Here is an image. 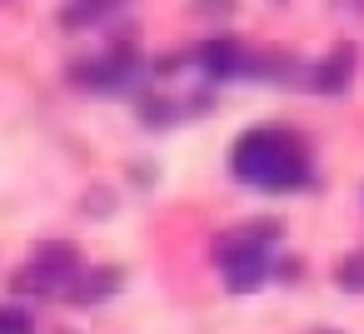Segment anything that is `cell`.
<instances>
[{"mask_svg":"<svg viewBox=\"0 0 364 334\" xmlns=\"http://www.w3.org/2000/svg\"><path fill=\"white\" fill-rule=\"evenodd\" d=\"M230 175L240 185H255L264 195H289V190H304L314 180L309 170V150L294 130L284 125H255L235 140L230 150Z\"/></svg>","mask_w":364,"mask_h":334,"instance_id":"6da1fadb","label":"cell"},{"mask_svg":"<svg viewBox=\"0 0 364 334\" xmlns=\"http://www.w3.org/2000/svg\"><path fill=\"white\" fill-rule=\"evenodd\" d=\"M284 239L279 220H245L225 235H215V264L225 269V289L250 294L274 274V244Z\"/></svg>","mask_w":364,"mask_h":334,"instance_id":"7a4b0ae2","label":"cell"},{"mask_svg":"<svg viewBox=\"0 0 364 334\" xmlns=\"http://www.w3.org/2000/svg\"><path fill=\"white\" fill-rule=\"evenodd\" d=\"M85 274V259L75 244L65 239H46L16 274H11V289L16 294H36V299H50V294H70Z\"/></svg>","mask_w":364,"mask_h":334,"instance_id":"3957f363","label":"cell"},{"mask_svg":"<svg viewBox=\"0 0 364 334\" xmlns=\"http://www.w3.org/2000/svg\"><path fill=\"white\" fill-rule=\"evenodd\" d=\"M150 75L155 70H150V60L135 45H110L105 55L75 65V85L95 90V95H135V90H145Z\"/></svg>","mask_w":364,"mask_h":334,"instance_id":"277c9868","label":"cell"},{"mask_svg":"<svg viewBox=\"0 0 364 334\" xmlns=\"http://www.w3.org/2000/svg\"><path fill=\"white\" fill-rule=\"evenodd\" d=\"M190 55H195V70H200L210 85H220V80H245L255 50H250L245 41H235V36H215V41L195 45Z\"/></svg>","mask_w":364,"mask_h":334,"instance_id":"5b68a950","label":"cell"},{"mask_svg":"<svg viewBox=\"0 0 364 334\" xmlns=\"http://www.w3.org/2000/svg\"><path fill=\"white\" fill-rule=\"evenodd\" d=\"M354 70H359V45L354 41H339L329 45V55L319 65H309V90L319 95H344L354 85Z\"/></svg>","mask_w":364,"mask_h":334,"instance_id":"8992f818","label":"cell"},{"mask_svg":"<svg viewBox=\"0 0 364 334\" xmlns=\"http://www.w3.org/2000/svg\"><path fill=\"white\" fill-rule=\"evenodd\" d=\"M120 284H125V269H120V264H100V269H85V274H80V284L70 289V299H75V304H100V299L115 294Z\"/></svg>","mask_w":364,"mask_h":334,"instance_id":"52a82bcc","label":"cell"},{"mask_svg":"<svg viewBox=\"0 0 364 334\" xmlns=\"http://www.w3.org/2000/svg\"><path fill=\"white\" fill-rule=\"evenodd\" d=\"M120 6H125V0H65L60 26H65V31H85V26H95V21H110Z\"/></svg>","mask_w":364,"mask_h":334,"instance_id":"ba28073f","label":"cell"},{"mask_svg":"<svg viewBox=\"0 0 364 334\" xmlns=\"http://www.w3.org/2000/svg\"><path fill=\"white\" fill-rule=\"evenodd\" d=\"M140 120H145L150 130H170L175 120H185V100L150 90V95H140Z\"/></svg>","mask_w":364,"mask_h":334,"instance_id":"9c48e42d","label":"cell"},{"mask_svg":"<svg viewBox=\"0 0 364 334\" xmlns=\"http://www.w3.org/2000/svg\"><path fill=\"white\" fill-rule=\"evenodd\" d=\"M334 284H339L344 294H364V244H359V249H349V254L339 259Z\"/></svg>","mask_w":364,"mask_h":334,"instance_id":"30bf717a","label":"cell"},{"mask_svg":"<svg viewBox=\"0 0 364 334\" xmlns=\"http://www.w3.org/2000/svg\"><path fill=\"white\" fill-rule=\"evenodd\" d=\"M0 334H36L31 309H21V304H0Z\"/></svg>","mask_w":364,"mask_h":334,"instance_id":"8fae6325","label":"cell"},{"mask_svg":"<svg viewBox=\"0 0 364 334\" xmlns=\"http://www.w3.org/2000/svg\"><path fill=\"white\" fill-rule=\"evenodd\" d=\"M195 11H200V16H230L235 0H195Z\"/></svg>","mask_w":364,"mask_h":334,"instance_id":"7c38bea8","label":"cell"},{"mask_svg":"<svg viewBox=\"0 0 364 334\" xmlns=\"http://www.w3.org/2000/svg\"><path fill=\"white\" fill-rule=\"evenodd\" d=\"M60 334H75V329H60Z\"/></svg>","mask_w":364,"mask_h":334,"instance_id":"4fadbf2b","label":"cell"},{"mask_svg":"<svg viewBox=\"0 0 364 334\" xmlns=\"http://www.w3.org/2000/svg\"><path fill=\"white\" fill-rule=\"evenodd\" d=\"M324 334H329V329H324Z\"/></svg>","mask_w":364,"mask_h":334,"instance_id":"5bb4252c","label":"cell"}]
</instances>
